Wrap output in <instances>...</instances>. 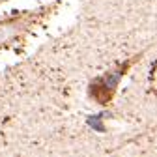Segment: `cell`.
I'll list each match as a JSON object with an SVG mask.
<instances>
[{
    "instance_id": "obj_1",
    "label": "cell",
    "mask_w": 157,
    "mask_h": 157,
    "mask_svg": "<svg viewBox=\"0 0 157 157\" xmlns=\"http://www.w3.org/2000/svg\"><path fill=\"white\" fill-rule=\"evenodd\" d=\"M21 32H23V21H11L6 25H0V45H6Z\"/></svg>"
}]
</instances>
